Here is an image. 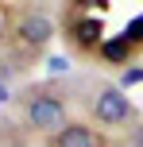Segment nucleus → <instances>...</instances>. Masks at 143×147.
Returning <instances> with one entry per match:
<instances>
[{"label":"nucleus","mask_w":143,"mask_h":147,"mask_svg":"<svg viewBox=\"0 0 143 147\" xmlns=\"http://www.w3.org/2000/svg\"><path fill=\"white\" fill-rule=\"evenodd\" d=\"M66 66H70L66 58H50V70H54V74H62V70H66Z\"/></svg>","instance_id":"nucleus-8"},{"label":"nucleus","mask_w":143,"mask_h":147,"mask_svg":"<svg viewBox=\"0 0 143 147\" xmlns=\"http://www.w3.org/2000/svg\"><path fill=\"white\" fill-rule=\"evenodd\" d=\"M70 31H74V43H77V47H85V51H93V47L105 43V27H101L97 16H85V20H77Z\"/></svg>","instance_id":"nucleus-5"},{"label":"nucleus","mask_w":143,"mask_h":147,"mask_svg":"<svg viewBox=\"0 0 143 147\" xmlns=\"http://www.w3.org/2000/svg\"><path fill=\"white\" fill-rule=\"evenodd\" d=\"M128 51H132V39H128V35L112 39V43H101V54H105V58H112V62H120Z\"/></svg>","instance_id":"nucleus-6"},{"label":"nucleus","mask_w":143,"mask_h":147,"mask_svg":"<svg viewBox=\"0 0 143 147\" xmlns=\"http://www.w3.org/2000/svg\"><path fill=\"white\" fill-rule=\"evenodd\" d=\"M81 4H97V8H105V0H81Z\"/></svg>","instance_id":"nucleus-9"},{"label":"nucleus","mask_w":143,"mask_h":147,"mask_svg":"<svg viewBox=\"0 0 143 147\" xmlns=\"http://www.w3.org/2000/svg\"><path fill=\"white\" fill-rule=\"evenodd\" d=\"M50 147H97V136L89 124H66L58 136H50Z\"/></svg>","instance_id":"nucleus-4"},{"label":"nucleus","mask_w":143,"mask_h":147,"mask_svg":"<svg viewBox=\"0 0 143 147\" xmlns=\"http://www.w3.org/2000/svg\"><path fill=\"white\" fill-rule=\"evenodd\" d=\"M23 116L43 136H58L62 128L70 124L66 120V101H62L58 93H31L27 101H23Z\"/></svg>","instance_id":"nucleus-1"},{"label":"nucleus","mask_w":143,"mask_h":147,"mask_svg":"<svg viewBox=\"0 0 143 147\" xmlns=\"http://www.w3.org/2000/svg\"><path fill=\"white\" fill-rule=\"evenodd\" d=\"M93 116H97L101 124L116 128V124L136 120V105L124 97V89H116V85H101L97 93H93Z\"/></svg>","instance_id":"nucleus-2"},{"label":"nucleus","mask_w":143,"mask_h":147,"mask_svg":"<svg viewBox=\"0 0 143 147\" xmlns=\"http://www.w3.org/2000/svg\"><path fill=\"white\" fill-rule=\"evenodd\" d=\"M143 81V70H124V78H120V85L128 89V85H139Z\"/></svg>","instance_id":"nucleus-7"},{"label":"nucleus","mask_w":143,"mask_h":147,"mask_svg":"<svg viewBox=\"0 0 143 147\" xmlns=\"http://www.w3.org/2000/svg\"><path fill=\"white\" fill-rule=\"evenodd\" d=\"M15 35H19L23 47H31V51H39V47H46L54 39V20L46 12H31L19 20V27H15Z\"/></svg>","instance_id":"nucleus-3"}]
</instances>
